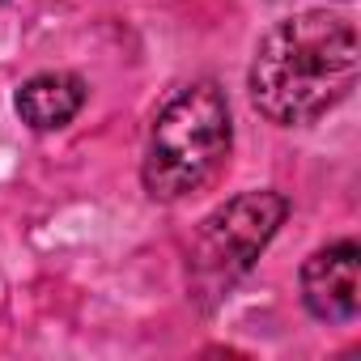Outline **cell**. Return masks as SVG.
<instances>
[{"mask_svg": "<svg viewBox=\"0 0 361 361\" xmlns=\"http://www.w3.org/2000/svg\"><path fill=\"white\" fill-rule=\"evenodd\" d=\"M357 26L336 9L289 13L255 43L247 90L276 128H306L357 90Z\"/></svg>", "mask_w": 361, "mask_h": 361, "instance_id": "cell-1", "label": "cell"}, {"mask_svg": "<svg viewBox=\"0 0 361 361\" xmlns=\"http://www.w3.org/2000/svg\"><path fill=\"white\" fill-rule=\"evenodd\" d=\"M230 140H234V119L226 90L213 77L178 85L149 123L140 157L145 192L161 204L188 200L226 166Z\"/></svg>", "mask_w": 361, "mask_h": 361, "instance_id": "cell-2", "label": "cell"}, {"mask_svg": "<svg viewBox=\"0 0 361 361\" xmlns=\"http://www.w3.org/2000/svg\"><path fill=\"white\" fill-rule=\"evenodd\" d=\"M289 217V200L281 192H243L217 204L192 234L188 247V289L209 310L217 306L268 251Z\"/></svg>", "mask_w": 361, "mask_h": 361, "instance_id": "cell-3", "label": "cell"}, {"mask_svg": "<svg viewBox=\"0 0 361 361\" xmlns=\"http://www.w3.org/2000/svg\"><path fill=\"white\" fill-rule=\"evenodd\" d=\"M302 306L310 310V319L319 323H353L361 310V251L353 238L327 243L319 247L302 272Z\"/></svg>", "mask_w": 361, "mask_h": 361, "instance_id": "cell-4", "label": "cell"}, {"mask_svg": "<svg viewBox=\"0 0 361 361\" xmlns=\"http://www.w3.org/2000/svg\"><path fill=\"white\" fill-rule=\"evenodd\" d=\"M85 98H90V85L77 73L51 68V73L26 77L18 85L13 106H18V115H22L26 128H35V132H60V128H68L81 115Z\"/></svg>", "mask_w": 361, "mask_h": 361, "instance_id": "cell-5", "label": "cell"}, {"mask_svg": "<svg viewBox=\"0 0 361 361\" xmlns=\"http://www.w3.org/2000/svg\"><path fill=\"white\" fill-rule=\"evenodd\" d=\"M0 5H5V0H0Z\"/></svg>", "mask_w": 361, "mask_h": 361, "instance_id": "cell-6", "label": "cell"}]
</instances>
